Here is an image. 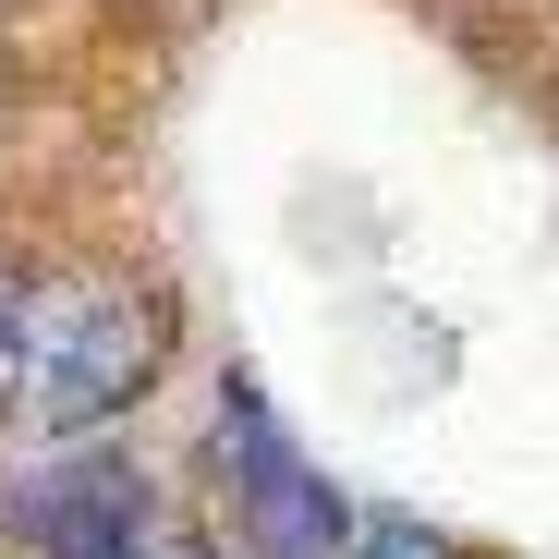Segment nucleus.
I'll list each match as a JSON object with an SVG mask.
<instances>
[{
	"mask_svg": "<svg viewBox=\"0 0 559 559\" xmlns=\"http://www.w3.org/2000/svg\"><path fill=\"white\" fill-rule=\"evenodd\" d=\"M146 378H158V305L134 293V280H98V267L25 280L13 353H0V414L13 426L85 438V426H110Z\"/></svg>",
	"mask_w": 559,
	"mask_h": 559,
	"instance_id": "f257e3e1",
	"label": "nucleus"
},
{
	"mask_svg": "<svg viewBox=\"0 0 559 559\" xmlns=\"http://www.w3.org/2000/svg\"><path fill=\"white\" fill-rule=\"evenodd\" d=\"M219 475H231V535H243V559H341V547H353L341 487L280 438V414H267L255 390H219Z\"/></svg>",
	"mask_w": 559,
	"mask_h": 559,
	"instance_id": "f03ea898",
	"label": "nucleus"
},
{
	"mask_svg": "<svg viewBox=\"0 0 559 559\" xmlns=\"http://www.w3.org/2000/svg\"><path fill=\"white\" fill-rule=\"evenodd\" d=\"M13 511H25V547H37V559H146V547L170 535V523H158V487L134 475L122 450H73V462H49Z\"/></svg>",
	"mask_w": 559,
	"mask_h": 559,
	"instance_id": "7ed1b4c3",
	"label": "nucleus"
},
{
	"mask_svg": "<svg viewBox=\"0 0 559 559\" xmlns=\"http://www.w3.org/2000/svg\"><path fill=\"white\" fill-rule=\"evenodd\" d=\"M341 559H450V547H438L426 523H353V547H341Z\"/></svg>",
	"mask_w": 559,
	"mask_h": 559,
	"instance_id": "20e7f679",
	"label": "nucleus"
},
{
	"mask_svg": "<svg viewBox=\"0 0 559 559\" xmlns=\"http://www.w3.org/2000/svg\"><path fill=\"white\" fill-rule=\"evenodd\" d=\"M13 305H25V280H13V267H0V353H13Z\"/></svg>",
	"mask_w": 559,
	"mask_h": 559,
	"instance_id": "39448f33",
	"label": "nucleus"
}]
</instances>
